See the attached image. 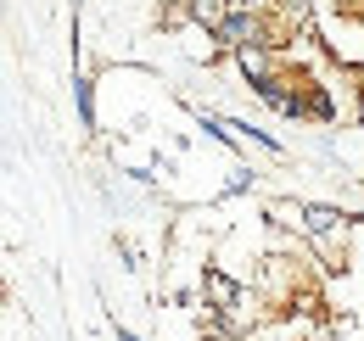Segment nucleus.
<instances>
[{"instance_id": "nucleus-1", "label": "nucleus", "mask_w": 364, "mask_h": 341, "mask_svg": "<svg viewBox=\"0 0 364 341\" xmlns=\"http://www.w3.org/2000/svg\"><path fill=\"white\" fill-rule=\"evenodd\" d=\"M208 40L219 45V50H241V45H264V17L258 11H225L213 28H208ZM269 50V45H264Z\"/></svg>"}, {"instance_id": "nucleus-2", "label": "nucleus", "mask_w": 364, "mask_h": 341, "mask_svg": "<svg viewBox=\"0 0 364 341\" xmlns=\"http://www.w3.org/2000/svg\"><path fill=\"white\" fill-rule=\"evenodd\" d=\"M202 302H208V313H241L247 308V286L235 280V274H225V269H202Z\"/></svg>"}, {"instance_id": "nucleus-3", "label": "nucleus", "mask_w": 364, "mask_h": 341, "mask_svg": "<svg viewBox=\"0 0 364 341\" xmlns=\"http://www.w3.org/2000/svg\"><path fill=\"white\" fill-rule=\"evenodd\" d=\"M235 56V67H241V79H264L280 67V50H264V45H241V50H230Z\"/></svg>"}, {"instance_id": "nucleus-4", "label": "nucleus", "mask_w": 364, "mask_h": 341, "mask_svg": "<svg viewBox=\"0 0 364 341\" xmlns=\"http://www.w3.org/2000/svg\"><path fill=\"white\" fill-rule=\"evenodd\" d=\"M303 118H314V124H331L336 118V101H331V85H303Z\"/></svg>"}, {"instance_id": "nucleus-5", "label": "nucleus", "mask_w": 364, "mask_h": 341, "mask_svg": "<svg viewBox=\"0 0 364 341\" xmlns=\"http://www.w3.org/2000/svg\"><path fill=\"white\" fill-rule=\"evenodd\" d=\"M73 107H79V124L95 129V79L90 73H73Z\"/></svg>"}, {"instance_id": "nucleus-6", "label": "nucleus", "mask_w": 364, "mask_h": 341, "mask_svg": "<svg viewBox=\"0 0 364 341\" xmlns=\"http://www.w3.org/2000/svg\"><path fill=\"white\" fill-rule=\"evenodd\" d=\"M180 11L191 17V23H196V28H213V23L225 17L230 6H225V0H180Z\"/></svg>"}, {"instance_id": "nucleus-7", "label": "nucleus", "mask_w": 364, "mask_h": 341, "mask_svg": "<svg viewBox=\"0 0 364 341\" xmlns=\"http://www.w3.org/2000/svg\"><path fill=\"white\" fill-rule=\"evenodd\" d=\"M348 79H353V90H359V118H364V62H359V67H348Z\"/></svg>"}, {"instance_id": "nucleus-8", "label": "nucleus", "mask_w": 364, "mask_h": 341, "mask_svg": "<svg viewBox=\"0 0 364 341\" xmlns=\"http://www.w3.org/2000/svg\"><path fill=\"white\" fill-rule=\"evenodd\" d=\"M118 341H140V336H135V330H124V325H118Z\"/></svg>"}]
</instances>
